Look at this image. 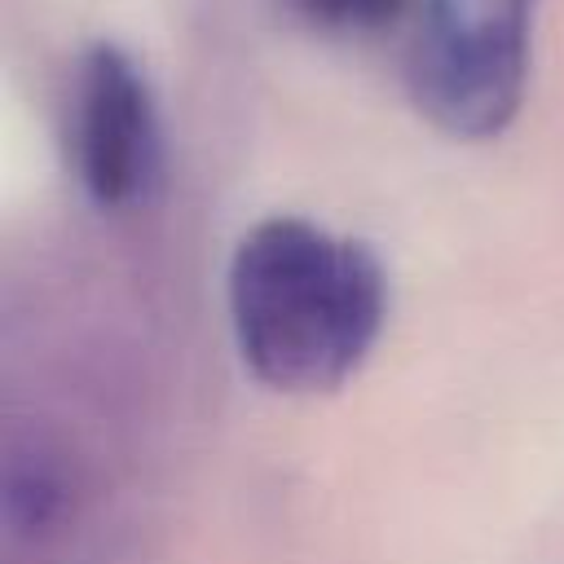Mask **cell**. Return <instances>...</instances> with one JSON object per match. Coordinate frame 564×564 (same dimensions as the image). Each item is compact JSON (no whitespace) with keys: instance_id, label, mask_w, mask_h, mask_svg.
Here are the masks:
<instances>
[{"instance_id":"277c9868","label":"cell","mask_w":564,"mask_h":564,"mask_svg":"<svg viewBox=\"0 0 564 564\" xmlns=\"http://www.w3.org/2000/svg\"><path fill=\"white\" fill-rule=\"evenodd\" d=\"M66 502V485H62V471L53 463H35V458H22L9 467V480H4V516L13 529H44L53 524V516L62 511Z\"/></svg>"},{"instance_id":"6da1fadb","label":"cell","mask_w":564,"mask_h":564,"mask_svg":"<svg viewBox=\"0 0 564 564\" xmlns=\"http://www.w3.org/2000/svg\"><path fill=\"white\" fill-rule=\"evenodd\" d=\"M388 269L348 234L304 216L256 220L225 269V308L247 375L273 392L344 388L388 326Z\"/></svg>"},{"instance_id":"5b68a950","label":"cell","mask_w":564,"mask_h":564,"mask_svg":"<svg viewBox=\"0 0 564 564\" xmlns=\"http://www.w3.org/2000/svg\"><path fill=\"white\" fill-rule=\"evenodd\" d=\"M405 4L410 0H286V9L300 22H308L317 31H339V35H348V31H379Z\"/></svg>"},{"instance_id":"3957f363","label":"cell","mask_w":564,"mask_h":564,"mask_svg":"<svg viewBox=\"0 0 564 564\" xmlns=\"http://www.w3.org/2000/svg\"><path fill=\"white\" fill-rule=\"evenodd\" d=\"M70 154L84 194L106 212L137 207L159 181L163 128L154 88L141 62L110 40H97L79 57L70 97Z\"/></svg>"},{"instance_id":"7a4b0ae2","label":"cell","mask_w":564,"mask_h":564,"mask_svg":"<svg viewBox=\"0 0 564 564\" xmlns=\"http://www.w3.org/2000/svg\"><path fill=\"white\" fill-rule=\"evenodd\" d=\"M538 0H419L405 88L458 141H489L524 106Z\"/></svg>"}]
</instances>
